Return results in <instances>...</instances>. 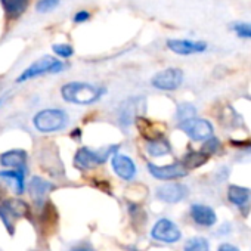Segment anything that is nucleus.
I'll use <instances>...</instances> for the list:
<instances>
[{"label": "nucleus", "instance_id": "1", "mask_svg": "<svg viewBox=\"0 0 251 251\" xmlns=\"http://www.w3.org/2000/svg\"><path fill=\"white\" fill-rule=\"evenodd\" d=\"M103 89L89 84V83H67L62 86L61 89V95L67 102L71 103H80V105H89L96 102L102 95H103Z\"/></svg>", "mask_w": 251, "mask_h": 251}, {"label": "nucleus", "instance_id": "2", "mask_svg": "<svg viewBox=\"0 0 251 251\" xmlns=\"http://www.w3.org/2000/svg\"><path fill=\"white\" fill-rule=\"evenodd\" d=\"M34 127L42 133H52L65 129L68 124V115L64 109L49 108L37 112L33 118Z\"/></svg>", "mask_w": 251, "mask_h": 251}, {"label": "nucleus", "instance_id": "3", "mask_svg": "<svg viewBox=\"0 0 251 251\" xmlns=\"http://www.w3.org/2000/svg\"><path fill=\"white\" fill-rule=\"evenodd\" d=\"M117 147H111V148H103L99 151H93L90 148H80L75 154L74 163L78 169L81 170H90L95 169L96 166L102 164L106 161V158L109 157V154L112 151H115Z\"/></svg>", "mask_w": 251, "mask_h": 251}, {"label": "nucleus", "instance_id": "4", "mask_svg": "<svg viewBox=\"0 0 251 251\" xmlns=\"http://www.w3.org/2000/svg\"><path fill=\"white\" fill-rule=\"evenodd\" d=\"M64 68L62 62L52 58V56H43L42 59L36 61L34 64H31L27 70L23 71V74L18 77V81H27V80H31L34 77H39V75H43V74H48V73H58Z\"/></svg>", "mask_w": 251, "mask_h": 251}, {"label": "nucleus", "instance_id": "5", "mask_svg": "<svg viewBox=\"0 0 251 251\" xmlns=\"http://www.w3.org/2000/svg\"><path fill=\"white\" fill-rule=\"evenodd\" d=\"M28 213V207L21 200H8L0 204V217H2L5 226L14 233V222L18 217H24Z\"/></svg>", "mask_w": 251, "mask_h": 251}, {"label": "nucleus", "instance_id": "6", "mask_svg": "<svg viewBox=\"0 0 251 251\" xmlns=\"http://www.w3.org/2000/svg\"><path fill=\"white\" fill-rule=\"evenodd\" d=\"M179 127L194 141H204L208 139L213 133V126L207 120L202 118H189L185 121H180Z\"/></svg>", "mask_w": 251, "mask_h": 251}, {"label": "nucleus", "instance_id": "7", "mask_svg": "<svg viewBox=\"0 0 251 251\" xmlns=\"http://www.w3.org/2000/svg\"><path fill=\"white\" fill-rule=\"evenodd\" d=\"M183 81V73L179 68H167L164 71L157 73L151 83L154 87L160 90H176Z\"/></svg>", "mask_w": 251, "mask_h": 251}, {"label": "nucleus", "instance_id": "8", "mask_svg": "<svg viewBox=\"0 0 251 251\" xmlns=\"http://www.w3.org/2000/svg\"><path fill=\"white\" fill-rule=\"evenodd\" d=\"M152 238L161 242H167V244H173L176 241L180 239L182 233L179 230V227L169 219H161L158 220L151 232Z\"/></svg>", "mask_w": 251, "mask_h": 251}, {"label": "nucleus", "instance_id": "9", "mask_svg": "<svg viewBox=\"0 0 251 251\" xmlns=\"http://www.w3.org/2000/svg\"><path fill=\"white\" fill-rule=\"evenodd\" d=\"M145 112V99L144 98H132L127 99L120 108V121L123 124H129L132 120H136Z\"/></svg>", "mask_w": 251, "mask_h": 251}, {"label": "nucleus", "instance_id": "10", "mask_svg": "<svg viewBox=\"0 0 251 251\" xmlns=\"http://www.w3.org/2000/svg\"><path fill=\"white\" fill-rule=\"evenodd\" d=\"M150 173L160 180H172V179H179L188 175V169L183 167V164H170V166H155V164H148Z\"/></svg>", "mask_w": 251, "mask_h": 251}, {"label": "nucleus", "instance_id": "11", "mask_svg": "<svg viewBox=\"0 0 251 251\" xmlns=\"http://www.w3.org/2000/svg\"><path fill=\"white\" fill-rule=\"evenodd\" d=\"M111 164H112V169L117 173V176H120L124 180H130L136 175V166H135L133 160L129 158L127 155L114 154Z\"/></svg>", "mask_w": 251, "mask_h": 251}, {"label": "nucleus", "instance_id": "12", "mask_svg": "<svg viewBox=\"0 0 251 251\" xmlns=\"http://www.w3.org/2000/svg\"><path fill=\"white\" fill-rule=\"evenodd\" d=\"M167 46L172 52L179 53V55L201 53L207 49L205 42H192V40H179V39L167 40Z\"/></svg>", "mask_w": 251, "mask_h": 251}, {"label": "nucleus", "instance_id": "13", "mask_svg": "<svg viewBox=\"0 0 251 251\" xmlns=\"http://www.w3.org/2000/svg\"><path fill=\"white\" fill-rule=\"evenodd\" d=\"M186 195H188V188L180 183H170L157 189V198L170 204L182 201Z\"/></svg>", "mask_w": 251, "mask_h": 251}, {"label": "nucleus", "instance_id": "14", "mask_svg": "<svg viewBox=\"0 0 251 251\" xmlns=\"http://www.w3.org/2000/svg\"><path fill=\"white\" fill-rule=\"evenodd\" d=\"M191 216L195 223L201 226H213L217 220V216L211 207L202 205V204H194L191 207Z\"/></svg>", "mask_w": 251, "mask_h": 251}, {"label": "nucleus", "instance_id": "15", "mask_svg": "<svg viewBox=\"0 0 251 251\" xmlns=\"http://www.w3.org/2000/svg\"><path fill=\"white\" fill-rule=\"evenodd\" d=\"M27 163V152L23 150L8 151L0 155V164L5 167H12L15 170H24Z\"/></svg>", "mask_w": 251, "mask_h": 251}, {"label": "nucleus", "instance_id": "16", "mask_svg": "<svg viewBox=\"0 0 251 251\" xmlns=\"http://www.w3.org/2000/svg\"><path fill=\"white\" fill-rule=\"evenodd\" d=\"M53 189L52 183L43 180L42 177H33L31 182H30V186H28V191H30V195L31 198L37 202V204H42L48 194Z\"/></svg>", "mask_w": 251, "mask_h": 251}, {"label": "nucleus", "instance_id": "17", "mask_svg": "<svg viewBox=\"0 0 251 251\" xmlns=\"http://www.w3.org/2000/svg\"><path fill=\"white\" fill-rule=\"evenodd\" d=\"M136 127L138 130L141 132V135L147 139V141H155V139H160L163 136V132L157 129V126L155 123L150 121L148 118L145 117H138L136 118Z\"/></svg>", "mask_w": 251, "mask_h": 251}, {"label": "nucleus", "instance_id": "18", "mask_svg": "<svg viewBox=\"0 0 251 251\" xmlns=\"http://www.w3.org/2000/svg\"><path fill=\"white\" fill-rule=\"evenodd\" d=\"M227 198L229 201L233 204V205H238V207H242L245 205L250 198H251V191L248 188H242V186H236V185H232L229 186L227 189Z\"/></svg>", "mask_w": 251, "mask_h": 251}, {"label": "nucleus", "instance_id": "19", "mask_svg": "<svg viewBox=\"0 0 251 251\" xmlns=\"http://www.w3.org/2000/svg\"><path fill=\"white\" fill-rule=\"evenodd\" d=\"M2 5L5 8L8 18L15 20L25 12L28 6V0H2Z\"/></svg>", "mask_w": 251, "mask_h": 251}, {"label": "nucleus", "instance_id": "20", "mask_svg": "<svg viewBox=\"0 0 251 251\" xmlns=\"http://www.w3.org/2000/svg\"><path fill=\"white\" fill-rule=\"evenodd\" d=\"M208 157H210V155L204 154L202 151H201V152H189V154L185 155L182 164H183L185 169H197V167L205 164L207 160H208Z\"/></svg>", "mask_w": 251, "mask_h": 251}, {"label": "nucleus", "instance_id": "21", "mask_svg": "<svg viewBox=\"0 0 251 251\" xmlns=\"http://www.w3.org/2000/svg\"><path fill=\"white\" fill-rule=\"evenodd\" d=\"M0 177L11 180L18 194L24 192V170H12V172H0Z\"/></svg>", "mask_w": 251, "mask_h": 251}, {"label": "nucleus", "instance_id": "22", "mask_svg": "<svg viewBox=\"0 0 251 251\" xmlns=\"http://www.w3.org/2000/svg\"><path fill=\"white\" fill-rule=\"evenodd\" d=\"M147 151L152 157H163L170 152V145H169V142H166L160 138V139L151 141L147 147Z\"/></svg>", "mask_w": 251, "mask_h": 251}, {"label": "nucleus", "instance_id": "23", "mask_svg": "<svg viewBox=\"0 0 251 251\" xmlns=\"http://www.w3.org/2000/svg\"><path fill=\"white\" fill-rule=\"evenodd\" d=\"M183 251H210V244L205 238L195 236L185 244Z\"/></svg>", "mask_w": 251, "mask_h": 251}, {"label": "nucleus", "instance_id": "24", "mask_svg": "<svg viewBox=\"0 0 251 251\" xmlns=\"http://www.w3.org/2000/svg\"><path fill=\"white\" fill-rule=\"evenodd\" d=\"M195 115H197V111H195L194 105H191V103H182V105L177 106V118L180 121L194 118Z\"/></svg>", "mask_w": 251, "mask_h": 251}, {"label": "nucleus", "instance_id": "25", "mask_svg": "<svg viewBox=\"0 0 251 251\" xmlns=\"http://www.w3.org/2000/svg\"><path fill=\"white\" fill-rule=\"evenodd\" d=\"M53 52L59 58H70L74 53V49L70 45H53Z\"/></svg>", "mask_w": 251, "mask_h": 251}, {"label": "nucleus", "instance_id": "26", "mask_svg": "<svg viewBox=\"0 0 251 251\" xmlns=\"http://www.w3.org/2000/svg\"><path fill=\"white\" fill-rule=\"evenodd\" d=\"M233 30L239 37L251 39V24H236L233 27Z\"/></svg>", "mask_w": 251, "mask_h": 251}, {"label": "nucleus", "instance_id": "27", "mask_svg": "<svg viewBox=\"0 0 251 251\" xmlns=\"http://www.w3.org/2000/svg\"><path fill=\"white\" fill-rule=\"evenodd\" d=\"M219 148H220L219 141H217L216 138H211V139H208V141L205 142V145L202 147V152H204V154H207V155H210V154L216 152Z\"/></svg>", "mask_w": 251, "mask_h": 251}, {"label": "nucleus", "instance_id": "28", "mask_svg": "<svg viewBox=\"0 0 251 251\" xmlns=\"http://www.w3.org/2000/svg\"><path fill=\"white\" fill-rule=\"evenodd\" d=\"M56 5H58V0H40L37 3V11L48 12V11H52Z\"/></svg>", "mask_w": 251, "mask_h": 251}, {"label": "nucleus", "instance_id": "29", "mask_svg": "<svg viewBox=\"0 0 251 251\" xmlns=\"http://www.w3.org/2000/svg\"><path fill=\"white\" fill-rule=\"evenodd\" d=\"M86 20H89V12H86V11L77 12L75 17H74V21L75 23H84Z\"/></svg>", "mask_w": 251, "mask_h": 251}, {"label": "nucleus", "instance_id": "30", "mask_svg": "<svg viewBox=\"0 0 251 251\" xmlns=\"http://www.w3.org/2000/svg\"><path fill=\"white\" fill-rule=\"evenodd\" d=\"M217 251H239V250L232 244H222Z\"/></svg>", "mask_w": 251, "mask_h": 251}, {"label": "nucleus", "instance_id": "31", "mask_svg": "<svg viewBox=\"0 0 251 251\" xmlns=\"http://www.w3.org/2000/svg\"><path fill=\"white\" fill-rule=\"evenodd\" d=\"M75 251H86V250H75Z\"/></svg>", "mask_w": 251, "mask_h": 251}, {"label": "nucleus", "instance_id": "32", "mask_svg": "<svg viewBox=\"0 0 251 251\" xmlns=\"http://www.w3.org/2000/svg\"><path fill=\"white\" fill-rule=\"evenodd\" d=\"M133 251H135V250H133Z\"/></svg>", "mask_w": 251, "mask_h": 251}]
</instances>
